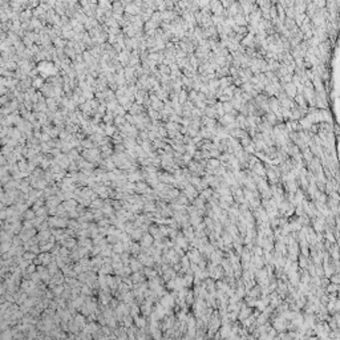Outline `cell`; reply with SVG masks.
I'll list each match as a JSON object with an SVG mask.
<instances>
[{
	"mask_svg": "<svg viewBox=\"0 0 340 340\" xmlns=\"http://www.w3.org/2000/svg\"><path fill=\"white\" fill-rule=\"evenodd\" d=\"M252 169H254V172H255L256 175H261V177H265V175H266V169L263 168V165L259 164V162L252 166Z\"/></svg>",
	"mask_w": 340,
	"mask_h": 340,
	"instance_id": "3957f363",
	"label": "cell"
},
{
	"mask_svg": "<svg viewBox=\"0 0 340 340\" xmlns=\"http://www.w3.org/2000/svg\"><path fill=\"white\" fill-rule=\"evenodd\" d=\"M210 191H211V190H205V191H203V195L209 197V195H210Z\"/></svg>",
	"mask_w": 340,
	"mask_h": 340,
	"instance_id": "8fae6325",
	"label": "cell"
},
{
	"mask_svg": "<svg viewBox=\"0 0 340 340\" xmlns=\"http://www.w3.org/2000/svg\"><path fill=\"white\" fill-rule=\"evenodd\" d=\"M195 149H197V146L194 145V144H189L188 146H186V152H188V154L189 156H194V153H195Z\"/></svg>",
	"mask_w": 340,
	"mask_h": 340,
	"instance_id": "ba28073f",
	"label": "cell"
},
{
	"mask_svg": "<svg viewBox=\"0 0 340 340\" xmlns=\"http://www.w3.org/2000/svg\"><path fill=\"white\" fill-rule=\"evenodd\" d=\"M284 91H286V95L288 96V97H295L296 95H298V92H296V88L295 85L292 84V82H287V84L284 85Z\"/></svg>",
	"mask_w": 340,
	"mask_h": 340,
	"instance_id": "6da1fadb",
	"label": "cell"
},
{
	"mask_svg": "<svg viewBox=\"0 0 340 340\" xmlns=\"http://www.w3.org/2000/svg\"><path fill=\"white\" fill-rule=\"evenodd\" d=\"M195 98H197V92H195V91H193V89H191V92L189 93V100H191V101H194Z\"/></svg>",
	"mask_w": 340,
	"mask_h": 340,
	"instance_id": "30bf717a",
	"label": "cell"
},
{
	"mask_svg": "<svg viewBox=\"0 0 340 340\" xmlns=\"http://www.w3.org/2000/svg\"><path fill=\"white\" fill-rule=\"evenodd\" d=\"M303 158L306 159V162L310 164V162L314 159V154L310 152V149H303Z\"/></svg>",
	"mask_w": 340,
	"mask_h": 340,
	"instance_id": "8992f818",
	"label": "cell"
},
{
	"mask_svg": "<svg viewBox=\"0 0 340 340\" xmlns=\"http://www.w3.org/2000/svg\"><path fill=\"white\" fill-rule=\"evenodd\" d=\"M268 106H271V111L274 114H276V113H279V109H281V104H279V101L276 100L275 97H271L268 101Z\"/></svg>",
	"mask_w": 340,
	"mask_h": 340,
	"instance_id": "7a4b0ae2",
	"label": "cell"
},
{
	"mask_svg": "<svg viewBox=\"0 0 340 340\" xmlns=\"http://www.w3.org/2000/svg\"><path fill=\"white\" fill-rule=\"evenodd\" d=\"M177 97H178L179 105H183L186 101H188V93H186V91H183V89H182V91L178 93V96H177Z\"/></svg>",
	"mask_w": 340,
	"mask_h": 340,
	"instance_id": "5b68a950",
	"label": "cell"
},
{
	"mask_svg": "<svg viewBox=\"0 0 340 340\" xmlns=\"http://www.w3.org/2000/svg\"><path fill=\"white\" fill-rule=\"evenodd\" d=\"M205 113H206V117L211 118V120L217 116V112H215L214 106H206V108H205Z\"/></svg>",
	"mask_w": 340,
	"mask_h": 340,
	"instance_id": "277c9868",
	"label": "cell"
},
{
	"mask_svg": "<svg viewBox=\"0 0 340 340\" xmlns=\"http://www.w3.org/2000/svg\"><path fill=\"white\" fill-rule=\"evenodd\" d=\"M170 122H175V124H179V122H182V117H179V116H177L173 113L172 116H170Z\"/></svg>",
	"mask_w": 340,
	"mask_h": 340,
	"instance_id": "9c48e42d",
	"label": "cell"
},
{
	"mask_svg": "<svg viewBox=\"0 0 340 340\" xmlns=\"http://www.w3.org/2000/svg\"><path fill=\"white\" fill-rule=\"evenodd\" d=\"M222 109H223V112L225 113H231V111H233V105H231V102L230 101H226V102H223L222 104Z\"/></svg>",
	"mask_w": 340,
	"mask_h": 340,
	"instance_id": "52a82bcc",
	"label": "cell"
}]
</instances>
